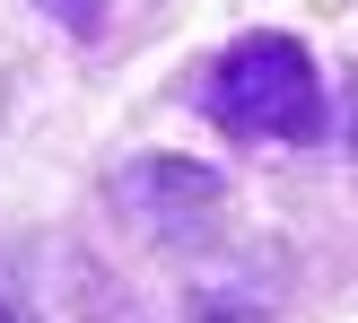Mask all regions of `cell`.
<instances>
[{
    "label": "cell",
    "mask_w": 358,
    "mask_h": 323,
    "mask_svg": "<svg viewBox=\"0 0 358 323\" xmlns=\"http://www.w3.org/2000/svg\"><path fill=\"white\" fill-rule=\"evenodd\" d=\"M0 323H27V306H17V289L0 280Z\"/></svg>",
    "instance_id": "277c9868"
},
{
    "label": "cell",
    "mask_w": 358,
    "mask_h": 323,
    "mask_svg": "<svg viewBox=\"0 0 358 323\" xmlns=\"http://www.w3.org/2000/svg\"><path fill=\"white\" fill-rule=\"evenodd\" d=\"M184 315H192V323H262V306H227V289H201Z\"/></svg>",
    "instance_id": "7a4b0ae2"
},
{
    "label": "cell",
    "mask_w": 358,
    "mask_h": 323,
    "mask_svg": "<svg viewBox=\"0 0 358 323\" xmlns=\"http://www.w3.org/2000/svg\"><path fill=\"white\" fill-rule=\"evenodd\" d=\"M201 114L227 140H315L324 131V79H315V52L280 27H254L201 70Z\"/></svg>",
    "instance_id": "6da1fadb"
},
{
    "label": "cell",
    "mask_w": 358,
    "mask_h": 323,
    "mask_svg": "<svg viewBox=\"0 0 358 323\" xmlns=\"http://www.w3.org/2000/svg\"><path fill=\"white\" fill-rule=\"evenodd\" d=\"M35 9H44V17H62L70 35H87V27H96V9H105V0H35Z\"/></svg>",
    "instance_id": "3957f363"
}]
</instances>
